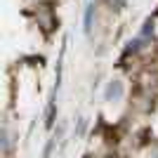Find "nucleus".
Wrapping results in <instances>:
<instances>
[{
    "label": "nucleus",
    "mask_w": 158,
    "mask_h": 158,
    "mask_svg": "<svg viewBox=\"0 0 158 158\" xmlns=\"http://www.w3.org/2000/svg\"><path fill=\"white\" fill-rule=\"evenodd\" d=\"M120 97H123V85L118 80H113L111 85L106 87V99H120Z\"/></svg>",
    "instance_id": "f257e3e1"
},
{
    "label": "nucleus",
    "mask_w": 158,
    "mask_h": 158,
    "mask_svg": "<svg viewBox=\"0 0 158 158\" xmlns=\"http://www.w3.org/2000/svg\"><path fill=\"white\" fill-rule=\"evenodd\" d=\"M92 14H94V5H87V12H85V31L87 33L92 31Z\"/></svg>",
    "instance_id": "f03ea898"
}]
</instances>
